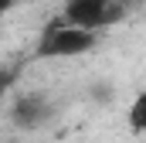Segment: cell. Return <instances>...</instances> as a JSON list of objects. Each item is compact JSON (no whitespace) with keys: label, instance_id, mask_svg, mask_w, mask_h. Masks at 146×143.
Returning a JSON list of instances; mask_svg holds the SVG:
<instances>
[{"label":"cell","instance_id":"8992f818","mask_svg":"<svg viewBox=\"0 0 146 143\" xmlns=\"http://www.w3.org/2000/svg\"><path fill=\"white\" fill-rule=\"evenodd\" d=\"M14 78H17V68H0V102H3V96L10 92Z\"/></svg>","mask_w":146,"mask_h":143},{"label":"cell","instance_id":"277c9868","mask_svg":"<svg viewBox=\"0 0 146 143\" xmlns=\"http://www.w3.org/2000/svg\"><path fill=\"white\" fill-rule=\"evenodd\" d=\"M129 130L139 136L146 130V96H136L133 99V109H129Z\"/></svg>","mask_w":146,"mask_h":143},{"label":"cell","instance_id":"7a4b0ae2","mask_svg":"<svg viewBox=\"0 0 146 143\" xmlns=\"http://www.w3.org/2000/svg\"><path fill=\"white\" fill-rule=\"evenodd\" d=\"M126 17V3L122 0H68L58 24H72L85 31H102L109 24H119Z\"/></svg>","mask_w":146,"mask_h":143},{"label":"cell","instance_id":"6da1fadb","mask_svg":"<svg viewBox=\"0 0 146 143\" xmlns=\"http://www.w3.org/2000/svg\"><path fill=\"white\" fill-rule=\"evenodd\" d=\"M99 48V31H85L72 24H51L44 37L37 41L34 58H75V55H88Z\"/></svg>","mask_w":146,"mask_h":143},{"label":"cell","instance_id":"3957f363","mask_svg":"<svg viewBox=\"0 0 146 143\" xmlns=\"http://www.w3.org/2000/svg\"><path fill=\"white\" fill-rule=\"evenodd\" d=\"M51 116H54V106H51V99H48L44 92H24V96H17L14 106H10V123H14L17 130H37V126H44Z\"/></svg>","mask_w":146,"mask_h":143},{"label":"cell","instance_id":"5b68a950","mask_svg":"<svg viewBox=\"0 0 146 143\" xmlns=\"http://www.w3.org/2000/svg\"><path fill=\"white\" fill-rule=\"evenodd\" d=\"M88 96H92V99H95L99 106H109V102H112V96H115V92H112V85H109V82H95V85L88 89Z\"/></svg>","mask_w":146,"mask_h":143},{"label":"cell","instance_id":"52a82bcc","mask_svg":"<svg viewBox=\"0 0 146 143\" xmlns=\"http://www.w3.org/2000/svg\"><path fill=\"white\" fill-rule=\"evenodd\" d=\"M14 3H17V0H0V14H3V10H10Z\"/></svg>","mask_w":146,"mask_h":143}]
</instances>
